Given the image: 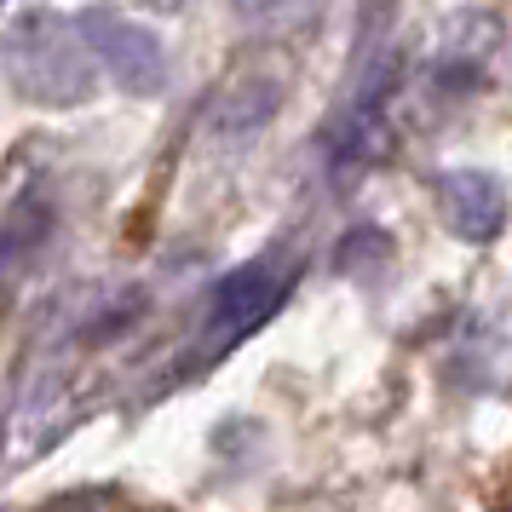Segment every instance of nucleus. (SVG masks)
Here are the masks:
<instances>
[{
  "mask_svg": "<svg viewBox=\"0 0 512 512\" xmlns=\"http://www.w3.org/2000/svg\"><path fill=\"white\" fill-rule=\"evenodd\" d=\"M6 75L29 104H81L98 87V64L87 58V41L75 18H52V12H29L18 18L12 41H6Z\"/></svg>",
  "mask_w": 512,
  "mask_h": 512,
  "instance_id": "obj_1",
  "label": "nucleus"
},
{
  "mask_svg": "<svg viewBox=\"0 0 512 512\" xmlns=\"http://www.w3.org/2000/svg\"><path fill=\"white\" fill-rule=\"evenodd\" d=\"M294 288V265H277V259H254L213 288V305H208V346L213 351H231L242 346L248 334L277 317V305L288 300Z\"/></svg>",
  "mask_w": 512,
  "mask_h": 512,
  "instance_id": "obj_3",
  "label": "nucleus"
},
{
  "mask_svg": "<svg viewBox=\"0 0 512 512\" xmlns=\"http://www.w3.org/2000/svg\"><path fill=\"white\" fill-rule=\"evenodd\" d=\"M0 6H6V0H0Z\"/></svg>",
  "mask_w": 512,
  "mask_h": 512,
  "instance_id": "obj_7",
  "label": "nucleus"
},
{
  "mask_svg": "<svg viewBox=\"0 0 512 512\" xmlns=\"http://www.w3.org/2000/svg\"><path fill=\"white\" fill-rule=\"evenodd\" d=\"M397 75H403V70H397V52H386V64H374V70L357 81L351 104L340 110L334 133H328L334 162H363V156H374L380 127H386V104L397 98Z\"/></svg>",
  "mask_w": 512,
  "mask_h": 512,
  "instance_id": "obj_4",
  "label": "nucleus"
},
{
  "mask_svg": "<svg viewBox=\"0 0 512 512\" xmlns=\"http://www.w3.org/2000/svg\"><path fill=\"white\" fill-rule=\"evenodd\" d=\"M236 12H242V18H265V12H277L282 0H231Z\"/></svg>",
  "mask_w": 512,
  "mask_h": 512,
  "instance_id": "obj_6",
  "label": "nucleus"
},
{
  "mask_svg": "<svg viewBox=\"0 0 512 512\" xmlns=\"http://www.w3.org/2000/svg\"><path fill=\"white\" fill-rule=\"evenodd\" d=\"M75 29L87 41V58H98L116 87H127V93H139V98H156L167 87V47L156 29L133 24L121 12H104V6L81 12Z\"/></svg>",
  "mask_w": 512,
  "mask_h": 512,
  "instance_id": "obj_2",
  "label": "nucleus"
},
{
  "mask_svg": "<svg viewBox=\"0 0 512 512\" xmlns=\"http://www.w3.org/2000/svg\"><path fill=\"white\" fill-rule=\"evenodd\" d=\"M438 208L455 231L478 236V242L501 236L507 225V196L489 173H438Z\"/></svg>",
  "mask_w": 512,
  "mask_h": 512,
  "instance_id": "obj_5",
  "label": "nucleus"
}]
</instances>
